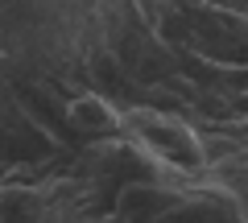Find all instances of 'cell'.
<instances>
[{
  "label": "cell",
  "mask_w": 248,
  "mask_h": 223,
  "mask_svg": "<svg viewBox=\"0 0 248 223\" xmlns=\"http://www.w3.org/2000/svg\"><path fill=\"white\" fill-rule=\"evenodd\" d=\"M124 133L133 136L153 161L170 165V170L182 174H199L207 165V149L195 136V128L182 124L178 116H166V112H145V107H133V112H120Z\"/></svg>",
  "instance_id": "6da1fadb"
},
{
  "label": "cell",
  "mask_w": 248,
  "mask_h": 223,
  "mask_svg": "<svg viewBox=\"0 0 248 223\" xmlns=\"http://www.w3.org/2000/svg\"><path fill=\"white\" fill-rule=\"evenodd\" d=\"M66 120H71V128L75 133H83V136H116V133H124V124H120V112H116L108 99H99V95H79V99H71L66 104Z\"/></svg>",
  "instance_id": "7a4b0ae2"
}]
</instances>
